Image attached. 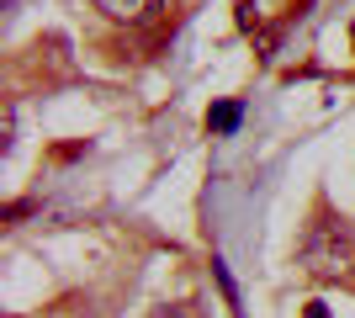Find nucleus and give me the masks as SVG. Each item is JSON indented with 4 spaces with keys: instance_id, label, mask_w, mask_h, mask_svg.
<instances>
[{
    "instance_id": "1",
    "label": "nucleus",
    "mask_w": 355,
    "mask_h": 318,
    "mask_svg": "<svg viewBox=\"0 0 355 318\" xmlns=\"http://www.w3.org/2000/svg\"><path fill=\"white\" fill-rule=\"evenodd\" d=\"M297 271L313 281H350L355 276V223L329 202H318L297 239Z\"/></svg>"
},
{
    "instance_id": "2",
    "label": "nucleus",
    "mask_w": 355,
    "mask_h": 318,
    "mask_svg": "<svg viewBox=\"0 0 355 318\" xmlns=\"http://www.w3.org/2000/svg\"><path fill=\"white\" fill-rule=\"evenodd\" d=\"M90 6H96L106 21H122V27H144V21H154V16H159L164 0H90Z\"/></svg>"
},
{
    "instance_id": "3",
    "label": "nucleus",
    "mask_w": 355,
    "mask_h": 318,
    "mask_svg": "<svg viewBox=\"0 0 355 318\" xmlns=\"http://www.w3.org/2000/svg\"><path fill=\"white\" fill-rule=\"evenodd\" d=\"M239 122H244V106H239V101H218L207 112V127H212V133H234Z\"/></svg>"
},
{
    "instance_id": "4",
    "label": "nucleus",
    "mask_w": 355,
    "mask_h": 318,
    "mask_svg": "<svg viewBox=\"0 0 355 318\" xmlns=\"http://www.w3.org/2000/svg\"><path fill=\"white\" fill-rule=\"evenodd\" d=\"M148 318H202V308H196L191 297H180V303H159V308H148Z\"/></svg>"
},
{
    "instance_id": "5",
    "label": "nucleus",
    "mask_w": 355,
    "mask_h": 318,
    "mask_svg": "<svg viewBox=\"0 0 355 318\" xmlns=\"http://www.w3.org/2000/svg\"><path fill=\"white\" fill-rule=\"evenodd\" d=\"M16 149V101H6V112H0V154Z\"/></svg>"
},
{
    "instance_id": "6",
    "label": "nucleus",
    "mask_w": 355,
    "mask_h": 318,
    "mask_svg": "<svg viewBox=\"0 0 355 318\" xmlns=\"http://www.w3.org/2000/svg\"><path fill=\"white\" fill-rule=\"evenodd\" d=\"M32 212V202H11V207H6V228H16V218H27Z\"/></svg>"
},
{
    "instance_id": "7",
    "label": "nucleus",
    "mask_w": 355,
    "mask_h": 318,
    "mask_svg": "<svg viewBox=\"0 0 355 318\" xmlns=\"http://www.w3.org/2000/svg\"><path fill=\"white\" fill-rule=\"evenodd\" d=\"M302 318H329V313H324V303H308V313H302Z\"/></svg>"
},
{
    "instance_id": "8",
    "label": "nucleus",
    "mask_w": 355,
    "mask_h": 318,
    "mask_svg": "<svg viewBox=\"0 0 355 318\" xmlns=\"http://www.w3.org/2000/svg\"><path fill=\"white\" fill-rule=\"evenodd\" d=\"M6 318H16V313H6Z\"/></svg>"
}]
</instances>
